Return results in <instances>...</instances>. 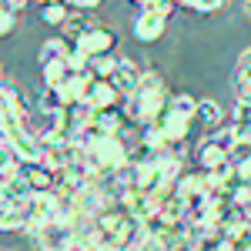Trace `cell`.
Returning <instances> with one entry per match:
<instances>
[{
  "instance_id": "obj_12",
  "label": "cell",
  "mask_w": 251,
  "mask_h": 251,
  "mask_svg": "<svg viewBox=\"0 0 251 251\" xmlns=\"http://www.w3.org/2000/svg\"><path fill=\"white\" fill-rule=\"evenodd\" d=\"M194 124L201 127V131H208V134H214V131H221L225 127V111H221V104L218 100H198V114H194Z\"/></svg>"
},
{
  "instance_id": "obj_33",
  "label": "cell",
  "mask_w": 251,
  "mask_h": 251,
  "mask_svg": "<svg viewBox=\"0 0 251 251\" xmlns=\"http://www.w3.org/2000/svg\"><path fill=\"white\" fill-rule=\"evenodd\" d=\"M245 17L251 20V0H245Z\"/></svg>"
},
{
  "instance_id": "obj_22",
  "label": "cell",
  "mask_w": 251,
  "mask_h": 251,
  "mask_svg": "<svg viewBox=\"0 0 251 251\" xmlns=\"http://www.w3.org/2000/svg\"><path fill=\"white\" fill-rule=\"evenodd\" d=\"M37 107L40 111H67V97L60 87H44L37 94Z\"/></svg>"
},
{
  "instance_id": "obj_25",
  "label": "cell",
  "mask_w": 251,
  "mask_h": 251,
  "mask_svg": "<svg viewBox=\"0 0 251 251\" xmlns=\"http://www.w3.org/2000/svg\"><path fill=\"white\" fill-rule=\"evenodd\" d=\"M171 111L174 114H184V117H194L198 114V100L191 94H174L171 97Z\"/></svg>"
},
{
  "instance_id": "obj_9",
  "label": "cell",
  "mask_w": 251,
  "mask_h": 251,
  "mask_svg": "<svg viewBox=\"0 0 251 251\" xmlns=\"http://www.w3.org/2000/svg\"><path fill=\"white\" fill-rule=\"evenodd\" d=\"M141 77H144V71L137 67L134 60H131V57H121V60H117L114 77H111V84L121 91V97H131L137 87H141Z\"/></svg>"
},
{
  "instance_id": "obj_20",
  "label": "cell",
  "mask_w": 251,
  "mask_h": 251,
  "mask_svg": "<svg viewBox=\"0 0 251 251\" xmlns=\"http://www.w3.org/2000/svg\"><path fill=\"white\" fill-rule=\"evenodd\" d=\"M245 87H251V47H245L234 64V91L241 94Z\"/></svg>"
},
{
  "instance_id": "obj_36",
  "label": "cell",
  "mask_w": 251,
  "mask_h": 251,
  "mask_svg": "<svg viewBox=\"0 0 251 251\" xmlns=\"http://www.w3.org/2000/svg\"><path fill=\"white\" fill-rule=\"evenodd\" d=\"M44 3H64V0H44Z\"/></svg>"
},
{
  "instance_id": "obj_5",
  "label": "cell",
  "mask_w": 251,
  "mask_h": 251,
  "mask_svg": "<svg viewBox=\"0 0 251 251\" xmlns=\"http://www.w3.org/2000/svg\"><path fill=\"white\" fill-rule=\"evenodd\" d=\"M0 141H3V148H14V154H17L24 164H37V161H44V144H40L27 127H20V131H14V134H3Z\"/></svg>"
},
{
  "instance_id": "obj_30",
  "label": "cell",
  "mask_w": 251,
  "mask_h": 251,
  "mask_svg": "<svg viewBox=\"0 0 251 251\" xmlns=\"http://www.w3.org/2000/svg\"><path fill=\"white\" fill-rule=\"evenodd\" d=\"M64 3H67L71 10H91V14L100 7V0H64Z\"/></svg>"
},
{
  "instance_id": "obj_1",
  "label": "cell",
  "mask_w": 251,
  "mask_h": 251,
  "mask_svg": "<svg viewBox=\"0 0 251 251\" xmlns=\"http://www.w3.org/2000/svg\"><path fill=\"white\" fill-rule=\"evenodd\" d=\"M121 111L127 114L131 124H151V121H161V117L171 111V94L164 87V77L157 71H144L141 77V87H137L131 97L121 100Z\"/></svg>"
},
{
  "instance_id": "obj_34",
  "label": "cell",
  "mask_w": 251,
  "mask_h": 251,
  "mask_svg": "<svg viewBox=\"0 0 251 251\" xmlns=\"http://www.w3.org/2000/svg\"><path fill=\"white\" fill-rule=\"evenodd\" d=\"M245 221H248V225H251V204H248V208H245Z\"/></svg>"
},
{
  "instance_id": "obj_31",
  "label": "cell",
  "mask_w": 251,
  "mask_h": 251,
  "mask_svg": "<svg viewBox=\"0 0 251 251\" xmlns=\"http://www.w3.org/2000/svg\"><path fill=\"white\" fill-rule=\"evenodd\" d=\"M3 3H7V7H14V10H24L30 0H3Z\"/></svg>"
},
{
  "instance_id": "obj_26",
  "label": "cell",
  "mask_w": 251,
  "mask_h": 251,
  "mask_svg": "<svg viewBox=\"0 0 251 251\" xmlns=\"http://www.w3.org/2000/svg\"><path fill=\"white\" fill-rule=\"evenodd\" d=\"M231 161L238 164V174H241L245 181H251V148H245V144H241V148L231 154Z\"/></svg>"
},
{
  "instance_id": "obj_19",
  "label": "cell",
  "mask_w": 251,
  "mask_h": 251,
  "mask_svg": "<svg viewBox=\"0 0 251 251\" xmlns=\"http://www.w3.org/2000/svg\"><path fill=\"white\" fill-rule=\"evenodd\" d=\"M117 54H100V57H91L87 60V71L94 74L97 80H111L114 77V71H117Z\"/></svg>"
},
{
  "instance_id": "obj_14",
  "label": "cell",
  "mask_w": 251,
  "mask_h": 251,
  "mask_svg": "<svg viewBox=\"0 0 251 251\" xmlns=\"http://www.w3.org/2000/svg\"><path fill=\"white\" fill-rule=\"evenodd\" d=\"M0 204H27L30 198H34V188H30V181L17 174V177H10V181H0Z\"/></svg>"
},
{
  "instance_id": "obj_13",
  "label": "cell",
  "mask_w": 251,
  "mask_h": 251,
  "mask_svg": "<svg viewBox=\"0 0 251 251\" xmlns=\"http://www.w3.org/2000/svg\"><path fill=\"white\" fill-rule=\"evenodd\" d=\"M161 127H164V137H168V144H184L188 137H191V127H194V117H184V114H168L161 117Z\"/></svg>"
},
{
  "instance_id": "obj_28",
  "label": "cell",
  "mask_w": 251,
  "mask_h": 251,
  "mask_svg": "<svg viewBox=\"0 0 251 251\" xmlns=\"http://www.w3.org/2000/svg\"><path fill=\"white\" fill-rule=\"evenodd\" d=\"M231 124H251V107L245 104V100H234L231 107V117H228Z\"/></svg>"
},
{
  "instance_id": "obj_23",
  "label": "cell",
  "mask_w": 251,
  "mask_h": 251,
  "mask_svg": "<svg viewBox=\"0 0 251 251\" xmlns=\"http://www.w3.org/2000/svg\"><path fill=\"white\" fill-rule=\"evenodd\" d=\"M67 14H71V7L67 3H44V10H40V20L47 24V27H64V20H67Z\"/></svg>"
},
{
  "instance_id": "obj_21",
  "label": "cell",
  "mask_w": 251,
  "mask_h": 251,
  "mask_svg": "<svg viewBox=\"0 0 251 251\" xmlns=\"http://www.w3.org/2000/svg\"><path fill=\"white\" fill-rule=\"evenodd\" d=\"M24 171V161L14 154V148H3L0 144V181H10Z\"/></svg>"
},
{
  "instance_id": "obj_3",
  "label": "cell",
  "mask_w": 251,
  "mask_h": 251,
  "mask_svg": "<svg viewBox=\"0 0 251 251\" xmlns=\"http://www.w3.org/2000/svg\"><path fill=\"white\" fill-rule=\"evenodd\" d=\"M30 134L37 137L40 144H47V141H54V137L67 134V114L64 111H34V114L27 117V124H24Z\"/></svg>"
},
{
  "instance_id": "obj_27",
  "label": "cell",
  "mask_w": 251,
  "mask_h": 251,
  "mask_svg": "<svg viewBox=\"0 0 251 251\" xmlns=\"http://www.w3.org/2000/svg\"><path fill=\"white\" fill-rule=\"evenodd\" d=\"M14 27H17V10L3 3V7H0V34H3V37H10V34H14Z\"/></svg>"
},
{
  "instance_id": "obj_38",
  "label": "cell",
  "mask_w": 251,
  "mask_h": 251,
  "mask_svg": "<svg viewBox=\"0 0 251 251\" xmlns=\"http://www.w3.org/2000/svg\"><path fill=\"white\" fill-rule=\"evenodd\" d=\"M248 251H251V248H248Z\"/></svg>"
},
{
  "instance_id": "obj_18",
  "label": "cell",
  "mask_w": 251,
  "mask_h": 251,
  "mask_svg": "<svg viewBox=\"0 0 251 251\" xmlns=\"http://www.w3.org/2000/svg\"><path fill=\"white\" fill-rule=\"evenodd\" d=\"M71 77V64L67 60H57V64H44L40 67V80L44 87H64V80Z\"/></svg>"
},
{
  "instance_id": "obj_32",
  "label": "cell",
  "mask_w": 251,
  "mask_h": 251,
  "mask_svg": "<svg viewBox=\"0 0 251 251\" xmlns=\"http://www.w3.org/2000/svg\"><path fill=\"white\" fill-rule=\"evenodd\" d=\"M67 251H94V248H87L84 241H74V245H71V248H67Z\"/></svg>"
},
{
  "instance_id": "obj_7",
  "label": "cell",
  "mask_w": 251,
  "mask_h": 251,
  "mask_svg": "<svg viewBox=\"0 0 251 251\" xmlns=\"http://www.w3.org/2000/svg\"><path fill=\"white\" fill-rule=\"evenodd\" d=\"M194 161H198V171H218L221 164L231 161V154H228L225 148H218V141L208 134L204 141H198V148H194Z\"/></svg>"
},
{
  "instance_id": "obj_17",
  "label": "cell",
  "mask_w": 251,
  "mask_h": 251,
  "mask_svg": "<svg viewBox=\"0 0 251 251\" xmlns=\"http://www.w3.org/2000/svg\"><path fill=\"white\" fill-rule=\"evenodd\" d=\"M174 194H177V198H184V201H191V198H198V194H204L201 171H184L177 181H174Z\"/></svg>"
},
{
  "instance_id": "obj_37",
  "label": "cell",
  "mask_w": 251,
  "mask_h": 251,
  "mask_svg": "<svg viewBox=\"0 0 251 251\" xmlns=\"http://www.w3.org/2000/svg\"><path fill=\"white\" fill-rule=\"evenodd\" d=\"M3 251H14V248H3Z\"/></svg>"
},
{
  "instance_id": "obj_35",
  "label": "cell",
  "mask_w": 251,
  "mask_h": 251,
  "mask_svg": "<svg viewBox=\"0 0 251 251\" xmlns=\"http://www.w3.org/2000/svg\"><path fill=\"white\" fill-rule=\"evenodd\" d=\"M137 7H148V3H154V0H134Z\"/></svg>"
},
{
  "instance_id": "obj_15",
  "label": "cell",
  "mask_w": 251,
  "mask_h": 251,
  "mask_svg": "<svg viewBox=\"0 0 251 251\" xmlns=\"http://www.w3.org/2000/svg\"><path fill=\"white\" fill-rule=\"evenodd\" d=\"M0 211H3V218H0V231H27V225H30V218H27V208L24 204H0Z\"/></svg>"
},
{
  "instance_id": "obj_8",
  "label": "cell",
  "mask_w": 251,
  "mask_h": 251,
  "mask_svg": "<svg viewBox=\"0 0 251 251\" xmlns=\"http://www.w3.org/2000/svg\"><path fill=\"white\" fill-rule=\"evenodd\" d=\"M161 194H148V191H134L131 198H127V204H124V211L131 214V218H137L141 225L144 221H151V218H157L161 214Z\"/></svg>"
},
{
  "instance_id": "obj_6",
  "label": "cell",
  "mask_w": 251,
  "mask_h": 251,
  "mask_svg": "<svg viewBox=\"0 0 251 251\" xmlns=\"http://www.w3.org/2000/svg\"><path fill=\"white\" fill-rule=\"evenodd\" d=\"M80 47V54L91 60V57H100V54H114V47H117V34L111 30V27H94L91 34H84L80 40H74Z\"/></svg>"
},
{
  "instance_id": "obj_4",
  "label": "cell",
  "mask_w": 251,
  "mask_h": 251,
  "mask_svg": "<svg viewBox=\"0 0 251 251\" xmlns=\"http://www.w3.org/2000/svg\"><path fill=\"white\" fill-rule=\"evenodd\" d=\"M164 30H168V17L157 10L154 3H148V7H141L134 17V37L141 44H154V40L164 37Z\"/></svg>"
},
{
  "instance_id": "obj_2",
  "label": "cell",
  "mask_w": 251,
  "mask_h": 251,
  "mask_svg": "<svg viewBox=\"0 0 251 251\" xmlns=\"http://www.w3.org/2000/svg\"><path fill=\"white\" fill-rule=\"evenodd\" d=\"M87 161L94 164V171L100 177L104 174H114V171L131 164V144L124 137H97L94 144L87 148Z\"/></svg>"
},
{
  "instance_id": "obj_29",
  "label": "cell",
  "mask_w": 251,
  "mask_h": 251,
  "mask_svg": "<svg viewBox=\"0 0 251 251\" xmlns=\"http://www.w3.org/2000/svg\"><path fill=\"white\" fill-rule=\"evenodd\" d=\"M228 0H194V14H214V10H221Z\"/></svg>"
},
{
  "instance_id": "obj_24",
  "label": "cell",
  "mask_w": 251,
  "mask_h": 251,
  "mask_svg": "<svg viewBox=\"0 0 251 251\" xmlns=\"http://www.w3.org/2000/svg\"><path fill=\"white\" fill-rule=\"evenodd\" d=\"M131 251H171V245L161 238V234H144L141 231V238L134 241V248Z\"/></svg>"
},
{
  "instance_id": "obj_10",
  "label": "cell",
  "mask_w": 251,
  "mask_h": 251,
  "mask_svg": "<svg viewBox=\"0 0 251 251\" xmlns=\"http://www.w3.org/2000/svg\"><path fill=\"white\" fill-rule=\"evenodd\" d=\"M94 27H100L97 14H91V10H71L67 20H64V27H60V37L64 40H80L84 34H91Z\"/></svg>"
},
{
  "instance_id": "obj_16",
  "label": "cell",
  "mask_w": 251,
  "mask_h": 251,
  "mask_svg": "<svg viewBox=\"0 0 251 251\" xmlns=\"http://www.w3.org/2000/svg\"><path fill=\"white\" fill-rule=\"evenodd\" d=\"M67 54H71V40L64 37H50L40 44L37 50V64L44 67V64H57V60H67Z\"/></svg>"
},
{
  "instance_id": "obj_11",
  "label": "cell",
  "mask_w": 251,
  "mask_h": 251,
  "mask_svg": "<svg viewBox=\"0 0 251 251\" xmlns=\"http://www.w3.org/2000/svg\"><path fill=\"white\" fill-rule=\"evenodd\" d=\"M121 100H124V97H121V91H117L111 80H97L94 87L87 91V100H84V104H87L91 111H114Z\"/></svg>"
}]
</instances>
